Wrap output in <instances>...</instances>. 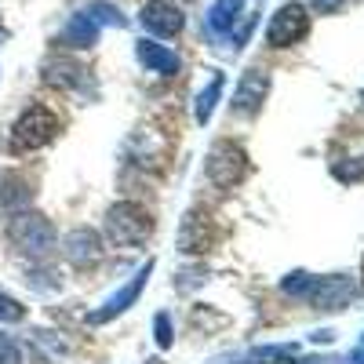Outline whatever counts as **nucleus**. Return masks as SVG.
Wrapping results in <instances>:
<instances>
[{"mask_svg":"<svg viewBox=\"0 0 364 364\" xmlns=\"http://www.w3.org/2000/svg\"><path fill=\"white\" fill-rule=\"evenodd\" d=\"M106 233L113 245L120 248H135L142 245V240L154 233V219H149V211L135 200H120L109 208V215H106Z\"/></svg>","mask_w":364,"mask_h":364,"instance_id":"f257e3e1","label":"nucleus"},{"mask_svg":"<svg viewBox=\"0 0 364 364\" xmlns=\"http://www.w3.org/2000/svg\"><path fill=\"white\" fill-rule=\"evenodd\" d=\"M58 132V113H51L44 102H33L11 128V149L15 154H29V149H41L44 142H51Z\"/></svg>","mask_w":364,"mask_h":364,"instance_id":"f03ea898","label":"nucleus"},{"mask_svg":"<svg viewBox=\"0 0 364 364\" xmlns=\"http://www.w3.org/2000/svg\"><path fill=\"white\" fill-rule=\"evenodd\" d=\"M8 237H11V245H15L18 252L33 255V259H44V255L55 248V226H51L44 215H29V211H22V215L11 219Z\"/></svg>","mask_w":364,"mask_h":364,"instance_id":"7ed1b4c3","label":"nucleus"},{"mask_svg":"<svg viewBox=\"0 0 364 364\" xmlns=\"http://www.w3.org/2000/svg\"><path fill=\"white\" fill-rule=\"evenodd\" d=\"M310 33V15H306V8L302 4H284V8H277V15L269 18V26H266V44L269 48H291V44H299L302 37Z\"/></svg>","mask_w":364,"mask_h":364,"instance_id":"20e7f679","label":"nucleus"},{"mask_svg":"<svg viewBox=\"0 0 364 364\" xmlns=\"http://www.w3.org/2000/svg\"><path fill=\"white\" fill-rule=\"evenodd\" d=\"M245 171H248V161H245V154H240L233 142H219L208 154V178L215 182L219 190L237 186V182L245 178Z\"/></svg>","mask_w":364,"mask_h":364,"instance_id":"39448f33","label":"nucleus"},{"mask_svg":"<svg viewBox=\"0 0 364 364\" xmlns=\"http://www.w3.org/2000/svg\"><path fill=\"white\" fill-rule=\"evenodd\" d=\"M266 91H269V73L266 70H248L245 77H240L237 91H233V113L237 117H255L262 109V99H266Z\"/></svg>","mask_w":364,"mask_h":364,"instance_id":"423d86ee","label":"nucleus"},{"mask_svg":"<svg viewBox=\"0 0 364 364\" xmlns=\"http://www.w3.org/2000/svg\"><path fill=\"white\" fill-rule=\"evenodd\" d=\"M139 18L149 33H157V37H175V33H182V26H186V18H182V11L171 0H146Z\"/></svg>","mask_w":364,"mask_h":364,"instance_id":"0eeeda50","label":"nucleus"},{"mask_svg":"<svg viewBox=\"0 0 364 364\" xmlns=\"http://www.w3.org/2000/svg\"><path fill=\"white\" fill-rule=\"evenodd\" d=\"M240 18H245V0H215L204 15V29L211 41H233Z\"/></svg>","mask_w":364,"mask_h":364,"instance_id":"6e6552de","label":"nucleus"},{"mask_svg":"<svg viewBox=\"0 0 364 364\" xmlns=\"http://www.w3.org/2000/svg\"><path fill=\"white\" fill-rule=\"evenodd\" d=\"M149 273H154V262H146V266L135 273V277H132L124 288H120V291H113V295L106 299V306H102V310H95L87 321H91V324H102V321H109V317H117V314H124V310L132 306V302L142 295V288H146V281H149Z\"/></svg>","mask_w":364,"mask_h":364,"instance_id":"1a4fd4ad","label":"nucleus"},{"mask_svg":"<svg viewBox=\"0 0 364 364\" xmlns=\"http://www.w3.org/2000/svg\"><path fill=\"white\" fill-rule=\"evenodd\" d=\"M353 299V281L350 277H317L314 291H310V302L317 310H343L346 302Z\"/></svg>","mask_w":364,"mask_h":364,"instance_id":"9d476101","label":"nucleus"},{"mask_svg":"<svg viewBox=\"0 0 364 364\" xmlns=\"http://www.w3.org/2000/svg\"><path fill=\"white\" fill-rule=\"evenodd\" d=\"M135 55H139V63L149 70V73H161V77H175L182 70L178 63V55L164 44H154V41H139L135 44Z\"/></svg>","mask_w":364,"mask_h":364,"instance_id":"9b49d317","label":"nucleus"},{"mask_svg":"<svg viewBox=\"0 0 364 364\" xmlns=\"http://www.w3.org/2000/svg\"><path fill=\"white\" fill-rule=\"evenodd\" d=\"M63 255L73 262V266H87V262H95L102 255V245H99V233L95 230H87V226H77L70 237H66V248Z\"/></svg>","mask_w":364,"mask_h":364,"instance_id":"f8f14e48","label":"nucleus"},{"mask_svg":"<svg viewBox=\"0 0 364 364\" xmlns=\"http://www.w3.org/2000/svg\"><path fill=\"white\" fill-rule=\"evenodd\" d=\"M29 200H33V186H29L26 175H18V171L0 175V208L18 211V208H26Z\"/></svg>","mask_w":364,"mask_h":364,"instance_id":"ddd939ff","label":"nucleus"},{"mask_svg":"<svg viewBox=\"0 0 364 364\" xmlns=\"http://www.w3.org/2000/svg\"><path fill=\"white\" fill-rule=\"evenodd\" d=\"M63 41L66 48H91L99 41V22L91 18V15H84V11H77L70 22H66V29H63Z\"/></svg>","mask_w":364,"mask_h":364,"instance_id":"4468645a","label":"nucleus"},{"mask_svg":"<svg viewBox=\"0 0 364 364\" xmlns=\"http://www.w3.org/2000/svg\"><path fill=\"white\" fill-rule=\"evenodd\" d=\"M44 80L58 87H77L84 84V66L70 63V58H51V63H44Z\"/></svg>","mask_w":364,"mask_h":364,"instance_id":"2eb2a0df","label":"nucleus"},{"mask_svg":"<svg viewBox=\"0 0 364 364\" xmlns=\"http://www.w3.org/2000/svg\"><path fill=\"white\" fill-rule=\"evenodd\" d=\"M223 87H226V77H223V73H215V77L208 80V87L197 95V106H193L197 124H208V120H211V113H215V102L223 99Z\"/></svg>","mask_w":364,"mask_h":364,"instance_id":"dca6fc26","label":"nucleus"},{"mask_svg":"<svg viewBox=\"0 0 364 364\" xmlns=\"http://www.w3.org/2000/svg\"><path fill=\"white\" fill-rule=\"evenodd\" d=\"M84 15H91L99 26H117V29H124V26H128V18L120 15L113 4H102V0H91V4L84 8Z\"/></svg>","mask_w":364,"mask_h":364,"instance_id":"f3484780","label":"nucleus"},{"mask_svg":"<svg viewBox=\"0 0 364 364\" xmlns=\"http://www.w3.org/2000/svg\"><path fill=\"white\" fill-rule=\"evenodd\" d=\"M314 284H317V277H310V273H291V277L284 281V291L295 295V299H310Z\"/></svg>","mask_w":364,"mask_h":364,"instance_id":"a211bd4d","label":"nucleus"},{"mask_svg":"<svg viewBox=\"0 0 364 364\" xmlns=\"http://www.w3.org/2000/svg\"><path fill=\"white\" fill-rule=\"evenodd\" d=\"M0 364H22V350L11 336H4L0 331Z\"/></svg>","mask_w":364,"mask_h":364,"instance_id":"6ab92c4d","label":"nucleus"},{"mask_svg":"<svg viewBox=\"0 0 364 364\" xmlns=\"http://www.w3.org/2000/svg\"><path fill=\"white\" fill-rule=\"evenodd\" d=\"M336 178H343V182H360V178H364V157H357L353 164H336Z\"/></svg>","mask_w":364,"mask_h":364,"instance_id":"aec40b11","label":"nucleus"},{"mask_svg":"<svg viewBox=\"0 0 364 364\" xmlns=\"http://www.w3.org/2000/svg\"><path fill=\"white\" fill-rule=\"evenodd\" d=\"M154 331H157V336H154V339H157V346H161V350H168V346H171V317H168V314H157Z\"/></svg>","mask_w":364,"mask_h":364,"instance_id":"412c9836","label":"nucleus"},{"mask_svg":"<svg viewBox=\"0 0 364 364\" xmlns=\"http://www.w3.org/2000/svg\"><path fill=\"white\" fill-rule=\"evenodd\" d=\"M26 317V310L18 306L15 299H8V295H0V321H22Z\"/></svg>","mask_w":364,"mask_h":364,"instance_id":"4be33fe9","label":"nucleus"},{"mask_svg":"<svg viewBox=\"0 0 364 364\" xmlns=\"http://www.w3.org/2000/svg\"><path fill=\"white\" fill-rule=\"evenodd\" d=\"M310 4H314L317 11L328 15V11H339V8H343V0H310Z\"/></svg>","mask_w":364,"mask_h":364,"instance_id":"5701e85b","label":"nucleus"},{"mask_svg":"<svg viewBox=\"0 0 364 364\" xmlns=\"http://www.w3.org/2000/svg\"><path fill=\"white\" fill-rule=\"evenodd\" d=\"M350 364H364V343H360V346L350 353Z\"/></svg>","mask_w":364,"mask_h":364,"instance_id":"b1692460","label":"nucleus"}]
</instances>
